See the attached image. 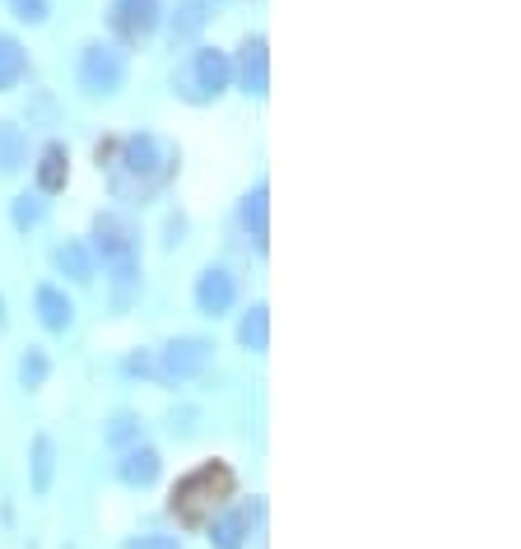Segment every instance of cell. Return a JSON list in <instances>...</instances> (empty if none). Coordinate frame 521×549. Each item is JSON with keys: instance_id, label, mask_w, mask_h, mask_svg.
I'll return each instance as SVG.
<instances>
[{"instance_id": "6da1fadb", "label": "cell", "mask_w": 521, "mask_h": 549, "mask_svg": "<svg viewBox=\"0 0 521 549\" xmlns=\"http://www.w3.org/2000/svg\"><path fill=\"white\" fill-rule=\"evenodd\" d=\"M233 494V470L219 466V461H205L201 470H191V475H182L173 489V512H177V522H187V526H201L205 517L214 512V503L219 498Z\"/></svg>"}, {"instance_id": "7a4b0ae2", "label": "cell", "mask_w": 521, "mask_h": 549, "mask_svg": "<svg viewBox=\"0 0 521 549\" xmlns=\"http://www.w3.org/2000/svg\"><path fill=\"white\" fill-rule=\"evenodd\" d=\"M214 345L205 340V335H182V340H168L159 354V373L168 377V382H187V377L205 373V363H210Z\"/></svg>"}, {"instance_id": "3957f363", "label": "cell", "mask_w": 521, "mask_h": 549, "mask_svg": "<svg viewBox=\"0 0 521 549\" xmlns=\"http://www.w3.org/2000/svg\"><path fill=\"white\" fill-rule=\"evenodd\" d=\"M121 80H126V61H121L117 47H103V42L84 47V56H80V84L89 89V94H117Z\"/></svg>"}, {"instance_id": "277c9868", "label": "cell", "mask_w": 521, "mask_h": 549, "mask_svg": "<svg viewBox=\"0 0 521 549\" xmlns=\"http://www.w3.org/2000/svg\"><path fill=\"white\" fill-rule=\"evenodd\" d=\"M159 14H163L159 0H112V10H107V24L117 28L121 38L140 42V38H149V33L159 28Z\"/></svg>"}, {"instance_id": "5b68a950", "label": "cell", "mask_w": 521, "mask_h": 549, "mask_svg": "<svg viewBox=\"0 0 521 549\" xmlns=\"http://www.w3.org/2000/svg\"><path fill=\"white\" fill-rule=\"evenodd\" d=\"M228 80H233V61H228L224 52H214V47H205V52H196V61H191V98H219L228 89Z\"/></svg>"}, {"instance_id": "8992f818", "label": "cell", "mask_w": 521, "mask_h": 549, "mask_svg": "<svg viewBox=\"0 0 521 549\" xmlns=\"http://www.w3.org/2000/svg\"><path fill=\"white\" fill-rule=\"evenodd\" d=\"M163 145L154 140V135H131L126 140V154H121V168L131 177H145V182H159L163 177Z\"/></svg>"}, {"instance_id": "52a82bcc", "label": "cell", "mask_w": 521, "mask_h": 549, "mask_svg": "<svg viewBox=\"0 0 521 549\" xmlns=\"http://www.w3.org/2000/svg\"><path fill=\"white\" fill-rule=\"evenodd\" d=\"M233 298H238V280H233L224 266H210L201 280H196V303H201V312H210V317L233 308Z\"/></svg>"}, {"instance_id": "ba28073f", "label": "cell", "mask_w": 521, "mask_h": 549, "mask_svg": "<svg viewBox=\"0 0 521 549\" xmlns=\"http://www.w3.org/2000/svg\"><path fill=\"white\" fill-rule=\"evenodd\" d=\"M238 75H242V89H247V94H256V98L270 89V56H266V38H261V33L242 42Z\"/></svg>"}, {"instance_id": "9c48e42d", "label": "cell", "mask_w": 521, "mask_h": 549, "mask_svg": "<svg viewBox=\"0 0 521 549\" xmlns=\"http://www.w3.org/2000/svg\"><path fill=\"white\" fill-rule=\"evenodd\" d=\"M33 303H38V317L47 331H70V322H75V308H70V298L56 289V284H42L38 294H33Z\"/></svg>"}, {"instance_id": "30bf717a", "label": "cell", "mask_w": 521, "mask_h": 549, "mask_svg": "<svg viewBox=\"0 0 521 549\" xmlns=\"http://www.w3.org/2000/svg\"><path fill=\"white\" fill-rule=\"evenodd\" d=\"M94 238H98V252H103V261H117V256H131L135 252L131 228L121 224V219H112V215H103L94 224Z\"/></svg>"}, {"instance_id": "8fae6325", "label": "cell", "mask_w": 521, "mask_h": 549, "mask_svg": "<svg viewBox=\"0 0 521 549\" xmlns=\"http://www.w3.org/2000/svg\"><path fill=\"white\" fill-rule=\"evenodd\" d=\"M247 531H252V508H233L210 526V540L214 549H238L247 540Z\"/></svg>"}, {"instance_id": "7c38bea8", "label": "cell", "mask_w": 521, "mask_h": 549, "mask_svg": "<svg viewBox=\"0 0 521 549\" xmlns=\"http://www.w3.org/2000/svg\"><path fill=\"white\" fill-rule=\"evenodd\" d=\"M66 173H70V154H66V145H47V149H42V163H38V187L47 191V196H56V191H66Z\"/></svg>"}, {"instance_id": "4fadbf2b", "label": "cell", "mask_w": 521, "mask_h": 549, "mask_svg": "<svg viewBox=\"0 0 521 549\" xmlns=\"http://www.w3.org/2000/svg\"><path fill=\"white\" fill-rule=\"evenodd\" d=\"M159 452H149V447H135V452H126V461H121V480L131 484V489H145V484L159 480Z\"/></svg>"}, {"instance_id": "5bb4252c", "label": "cell", "mask_w": 521, "mask_h": 549, "mask_svg": "<svg viewBox=\"0 0 521 549\" xmlns=\"http://www.w3.org/2000/svg\"><path fill=\"white\" fill-rule=\"evenodd\" d=\"M112 266V303L117 308H126L135 298V284H140V256H117V261H107Z\"/></svg>"}, {"instance_id": "9a60e30c", "label": "cell", "mask_w": 521, "mask_h": 549, "mask_svg": "<svg viewBox=\"0 0 521 549\" xmlns=\"http://www.w3.org/2000/svg\"><path fill=\"white\" fill-rule=\"evenodd\" d=\"M52 475H56V442L47 433H38L33 438V494H47Z\"/></svg>"}, {"instance_id": "2e32d148", "label": "cell", "mask_w": 521, "mask_h": 549, "mask_svg": "<svg viewBox=\"0 0 521 549\" xmlns=\"http://www.w3.org/2000/svg\"><path fill=\"white\" fill-rule=\"evenodd\" d=\"M24 70H28L24 47H19L14 38H0V94H5V89H14V84L24 80Z\"/></svg>"}, {"instance_id": "e0dca14e", "label": "cell", "mask_w": 521, "mask_h": 549, "mask_svg": "<svg viewBox=\"0 0 521 549\" xmlns=\"http://www.w3.org/2000/svg\"><path fill=\"white\" fill-rule=\"evenodd\" d=\"M28 154V140L14 121H0V173H14Z\"/></svg>"}, {"instance_id": "ac0fdd59", "label": "cell", "mask_w": 521, "mask_h": 549, "mask_svg": "<svg viewBox=\"0 0 521 549\" xmlns=\"http://www.w3.org/2000/svg\"><path fill=\"white\" fill-rule=\"evenodd\" d=\"M56 266L66 270L70 280H94V256L84 242H66L61 252H56Z\"/></svg>"}, {"instance_id": "d6986e66", "label": "cell", "mask_w": 521, "mask_h": 549, "mask_svg": "<svg viewBox=\"0 0 521 549\" xmlns=\"http://www.w3.org/2000/svg\"><path fill=\"white\" fill-rule=\"evenodd\" d=\"M238 340H242L247 349H256V354H261V349L270 345V312H266V308H252V312H247V317H242Z\"/></svg>"}, {"instance_id": "ffe728a7", "label": "cell", "mask_w": 521, "mask_h": 549, "mask_svg": "<svg viewBox=\"0 0 521 549\" xmlns=\"http://www.w3.org/2000/svg\"><path fill=\"white\" fill-rule=\"evenodd\" d=\"M266 201H270V196H266V187H256L252 196L242 201V224L252 228V238L261 242V247H266V233H270V228H266Z\"/></svg>"}, {"instance_id": "44dd1931", "label": "cell", "mask_w": 521, "mask_h": 549, "mask_svg": "<svg viewBox=\"0 0 521 549\" xmlns=\"http://www.w3.org/2000/svg\"><path fill=\"white\" fill-rule=\"evenodd\" d=\"M201 24H205V0H187V5H182V19H177V28H173V42L196 38Z\"/></svg>"}, {"instance_id": "7402d4cb", "label": "cell", "mask_w": 521, "mask_h": 549, "mask_svg": "<svg viewBox=\"0 0 521 549\" xmlns=\"http://www.w3.org/2000/svg\"><path fill=\"white\" fill-rule=\"evenodd\" d=\"M47 373H52L47 354H42V349H28L24 363H19V377H24V387H42V382H47Z\"/></svg>"}, {"instance_id": "603a6c76", "label": "cell", "mask_w": 521, "mask_h": 549, "mask_svg": "<svg viewBox=\"0 0 521 549\" xmlns=\"http://www.w3.org/2000/svg\"><path fill=\"white\" fill-rule=\"evenodd\" d=\"M135 438H140V424H135L131 415L112 419V429H107V442H112V447H126V442H135Z\"/></svg>"}, {"instance_id": "cb8c5ba5", "label": "cell", "mask_w": 521, "mask_h": 549, "mask_svg": "<svg viewBox=\"0 0 521 549\" xmlns=\"http://www.w3.org/2000/svg\"><path fill=\"white\" fill-rule=\"evenodd\" d=\"M42 219V205L33 201V196H19V201H14V224L19 228H33Z\"/></svg>"}, {"instance_id": "d4e9b609", "label": "cell", "mask_w": 521, "mask_h": 549, "mask_svg": "<svg viewBox=\"0 0 521 549\" xmlns=\"http://www.w3.org/2000/svg\"><path fill=\"white\" fill-rule=\"evenodd\" d=\"M47 10H52L47 0H14V14H19V19H28V24H42V19H47Z\"/></svg>"}, {"instance_id": "484cf974", "label": "cell", "mask_w": 521, "mask_h": 549, "mask_svg": "<svg viewBox=\"0 0 521 549\" xmlns=\"http://www.w3.org/2000/svg\"><path fill=\"white\" fill-rule=\"evenodd\" d=\"M126 549H182L173 536H145V540H131Z\"/></svg>"}]
</instances>
